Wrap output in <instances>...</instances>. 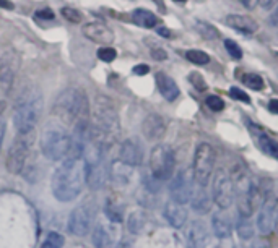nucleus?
<instances>
[{
  "mask_svg": "<svg viewBox=\"0 0 278 248\" xmlns=\"http://www.w3.org/2000/svg\"><path fill=\"white\" fill-rule=\"evenodd\" d=\"M65 243L64 237L57 232H49L48 237L44 238V242L41 245V248H62Z\"/></svg>",
  "mask_w": 278,
  "mask_h": 248,
  "instance_id": "2f4dec72",
  "label": "nucleus"
},
{
  "mask_svg": "<svg viewBox=\"0 0 278 248\" xmlns=\"http://www.w3.org/2000/svg\"><path fill=\"white\" fill-rule=\"evenodd\" d=\"M261 195H262V198L267 201V200H270V195H272V191H273V183H272V180H268V179H265V180H262V183H261Z\"/></svg>",
  "mask_w": 278,
  "mask_h": 248,
  "instance_id": "58836bf2",
  "label": "nucleus"
},
{
  "mask_svg": "<svg viewBox=\"0 0 278 248\" xmlns=\"http://www.w3.org/2000/svg\"><path fill=\"white\" fill-rule=\"evenodd\" d=\"M236 230H238V235L241 238H244V240H249V238L254 237V226L247 217H239L238 219Z\"/></svg>",
  "mask_w": 278,
  "mask_h": 248,
  "instance_id": "cd10ccee",
  "label": "nucleus"
},
{
  "mask_svg": "<svg viewBox=\"0 0 278 248\" xmlns=\"http://www.w3.org/2000/svg\"><path fill=\"white\" fill-rule=\"evenodd\" d=\"M212 227H213V234L218 238H228L231 235V219L226 212L218 211L215 212L212 217Z\"/></svg>",
  "mask_w": 278,
  "mask_h": 248,
  "instance_id": "5701e85b",
  "label": "nucleus"
},
{
  "mask_svg": "<svg viewBox=\"0 0 278 248\" xmlns=\"http://www.w3.org/2000/svg\"><path fill=\"white\" fill-rule=\"evenodd\" d=\"M93 243L96 248H114V230L104 224H98L93 230Z\"/></svg>",
  "mask_w": 278,
  "mask_h": 248,
  "instance_id": "4be33fe9",
  "label": "nucleus"
},
{
  "mask_svg": "<svg viewBox=\"0 0 278 248\" xmlns=\"http://www.w3.org/2000/svg\"><path fill=\"white\" fill-rule=\"evenodd\" d=\"M5 120L0 119V149H2V143H4V138H5Z\"/></svg>",
  "mask_w": 278,
  "mask_h": 248,
  "instance_id": "49530a36",
  "label": "nucleus"
},
{
  "mask_svg": "<svg viewBox=\"0 0 278 248\" xmlns=\"http://www.w3.org/2000/svg\"><path fill=\"white\" fill-rule=\"evenodd\" d=\"M261 5L264 8H270V7H275V2H261Z\"/></svg>",
  "mask_w": 278,
  "mask_h": 248,
  "instance_id": "3c124183",
  "label": "nucleus"
},
{
  "mask_svg": "<svg viewBox=\"0 0 278 248\" xmlns=\"http://www.w3.org/2000/svg\"><path fill=\"white\" fill-rule=\"evenodd\" d=\"M276 104H278V101H276V99H272V101H270V104H268V109H270V112H272V114H278V107H276Z\"/></svg>",
  "mask_w": 278,
  "mask_h": 248,
  "instance_id": "de8ad7c7",
  "label": "nucleus"
},
{
  "mask_svg": "<svg viewBox=\"0 0 278 248\" xmlns=\"http://www.w3.org/2000/svg\"><path fill=\"white\" fill-rule=\"evenodd\" d=\"M259 145H261L262 151L270 154L272 157H276L278 156V146H276V141L270 136L267 135H262L261 138H259Z\"/></svg>",
  "mask_w": 278,
  "mask_h": 248,
  "instance_id": "c756f323",
  "label": "nucleus"
},
{
  "mask_svg": "<svg viewBox=\"0 0 278 248\" xmlns=\"http://www.w3.org/2000/svg\"><path fill=\"white\" fill-rule=\"evenodd\" d=\"M276 224V201L267 200L264 203V208L259 212L257 226L262 234H270Z\"/></svg>",
  "mask_w": 278,
  "mask_h": 248,
  "instance_id": "f3484780",
  "label": "nucleus"
},
{
  "mask_svg": "<svg viewBox=\"0 0 278 248\" xmlns=\"http://www.w3.org/2000/svg\"><path fill=\"white\" fill-rule=\"evenodd\" d=\"M107 179H109V166H107L106 159L91 166H85V182L88 183L89 188H101L107 182Z\"/></svg>",
  "mask_w": 278,
  "mask_h": 248,
  "instance_id": "4468645a",
  "label": "nucleus"
},
{
  "mask_svg": "<svg viewBox=\"0 0 278 248\" xmlns=\"http://www.w3.org/2000/svg\"><path fill=\"white\" fill-rule=\"evenodd\" d=\"M150 52H151V57H153L155 60H165L166 57H168V54H166V50L163 49V47H158V46H155L153 49H150Z\"/></svg>",
  "mask_w": 278,
  "mask_h": 248,
  "instance_id": "a19ab883",
  "label": "nucleus"
},
{
  "mask_svg": "<svg viewBox=\"0 0 278 248\" xmlns=\"http://www.w3.org/2000/svg\"><path fill=\"white\" fill-rule=\"evenodd\" d=\"M83 34L89 41L104 44V46H109V44H112V41H114V31L101 21L86 23L83 26Z\"/></svg>",
  "mask_w": 278,
  "mask_h": 248,
  "instance_id": "2eb2a0df",
  "label": "nucleus"
},
{
  "mask_svg": "<svg viewBox=\"0 0 278 248\" xmlns=\"http://www.w3.org/2000/svg\"><path fill=\"white\" fill-rule=\"evenodd\" d=\"M148 72H150V67L148 65H137V67H133V73L138 75V76L147 75Z\"/></svg>",
  "mask_w": 278,
  "mask_h": 248,
  "instance_id": "37998d69",
  "label": "nucleus"
},
{
  "mask_svg": "<svg viewBox=\"0 0 278 248\" xmlns=\"http://www.w3.org/2000/svg\"><path fill=\"white\" fill-rule=\"evenodd\" d=\"M246 7H249V8H252V7H256L257 5V2H243Z\"/></svg>",
  "mask_w": 278,
  "mask_h": 248,
  "instance_id": "603ef678",
  "label": "nucleus"
},
{
  "mask_svg": "<svg viewBox=\"0 0 278 248\" xmlns=\"http://www.w3.org/2000/svg\"><path fill=\"white\" fill-rule=\"evenodd\" d=\"M225 47H226V52L233 57V59H236L239 60L241 57H243V50H241L239 47V44L235 42V41H231V39H226L225 41Z\"/></svg>",
  "mask_w": 278,
  "mask_h": 248,
  "instance_id": "c9c22d12",
  "label": "nucleus"
},
{
  "mask_svg": "<svg viewBox=\"0 0 278 248\" xmlns=\"http://www.w3.org/2000/svg\"><path fill=\"white\" fill-rule=\"evenodd\" d=\"M215 164V151L208 143H202L197 146L194 156V179L199 183V187H207Z\"/></svg>",
  "mask_w": 278,
  "mask_h": 248,
  "instance_id": "0eeeda50",
  "label": "nucleus"
},
{
  "mask_svg": "<svg viewBox=\"0 0 278 248\" xmlns=\"http://www.w3.org/2000/svg\"><path fill=\"white\" fill-rule=\"evenodd\" d=\"M62 15H64V18L70 23H80L83 20V15L80 13L78 8H74V7H64L62 8Z\"/></svg>",
  "mask_w": 278,
  "mask_h": 248,
  "instance_id": "72a5a7b5",
  "label": "nucleus"
},
{
  "mask_svg": "<svg viewBox=\"0 0 278 248\" xmlns=\"http://www.w3.org/2000/svg\"><path fill=\"white\" fill-rule=\"evenodd\" d=\"M42 153L51 161H67V159H80V151L75 149L72 136L65 127L59 123H48L41 136Z\"/></svg>",
  "mask_w": 278,
  "mask_h": 248,
  "instance_id": "f03ea898",
  "label": "nucleus"
},
{
  "mask_svg": "<svg viewBox=\"0 0 278 248\" xmlns=\"http://www.w3.org/2000/svg\"><path fill=\"white\" fill-rule=\"evenodd\" d=\"M176 157L169 145H158L151 149L150 154V171L158 182L171 179L174 174Z\"/></svg>",
  "mask_w": 278,
  "mask_h": 248,
  "instance_id": "423d86ee",
  "label": "nucleus"
},
{
  "mask_svg": "<svg viewBox=\"0 0 278 248\" xmlns=\"http://www.w3.org/2000/svg\"><path fill=\"white\" fill-rule=\"evenodd\" d=\"M93 216L95 211L88 205H80L77 206L68 217V230L74 235L83 237L86 235L93 226Z\"/></svg>",
  "mask_w": 278,
  "mask_h": 248,
  "instance_id": "9b49d317",
  "label": "nucleus"
},
{
  "mask_svg": "<svg viewBox=\"0 0 278 248\" xmlns=\"http://www.w3.org/2000/svg\"><path fill=\"white\" fill-rule=\"evenodd\" d=\"M212 195L213 201L221 209H228L233 205L235 200V188H233L231 177L223 169L217 171V174L213 175V183H212Z\"/></svg>",
  "mask_w": 278,
  "mask_h": 248,
  "instance_id": "1a4fd4ad",
  "label": "nucleus"
},
{
  "mask_svg": "<svg viewBox=\"0 0 278 248\" xmlns=\"http://www.w3.org/2000/svg\"><path fill=\"white\" fill-rule=\"evenodd\" d=\"M189 81L194 85V88L197 91H205L207 90V83H205V79L202 78L200 73H197V72H192L189 75Z\"/></svg>",
  "mask_w": 278,
  "mask_h": 248,
  "instance_id": "e433bc0d",
  "label": "nucleus"
},
{
  "mask_svg": "<svg viewBox=\"0 0 278 248\" xmlns=\"http://www.w3.org/2000/svg\"><path fill=\"white\" fill-rule=\"evenodd\" d=\"M252 248H272L270 243H268L267 240H264V238H259V240H256L252 243Z\"/></svg>",
  "mask_w": 278,
  "mask_h": 248,
  "instance_id": "a18cd8bd",
  "label": "nucleus"
},
{
  "mask_svg": "<svg viewBox=\"0 0 278 248\" xmlns=\"http://www.w3.org/2000/svg\"><path fill=\"white\" fill-rule=\"evenodd\" d=\"M165 217L173 227L179 229L182 227L187 221V209L184 208V205H179V203L171 200L165 205Z\"/></svg>",
  "mask_w": 278,
  "mask_h": 248,
  "instance_id": "6ab92c4d",
  "label": "nucleus"
},
{
  "mask_svg": "<svg viewBox=\"0 0 278 248\" xmlns=\"http://www.w3.org/2000/svg\"><path fill=\"white\" fill-rule=\"evenodd\" d=\"M41 115V96L36 91L25 93L16 102L13 123L18 133L26 135L36 127Z\"/></svg>",
  "mask_w": 278,
  "mask_h": 248,
  "instance_id": "20e7f679",
  "label": "nucleus"
},
{
  "mask_svg": "<svg viewBox=\"0 0 278 248\" xmlns=\"http://www.w3.org/2000/svg\"><path fill=\"white\" fill-rule=\"evenodd\" d=\"M142 131L147 140H159L166 131V122L159 114H150L142 123Z\"/></svg>",
  "mask_w": 278,
  "mask_h": 248,
  "instance_id": "a211bd4d",
  "label": "nucleus"
},
{
  "mask_svg": "<svg viewBox=\"0 0 278 248\" xmlns=\"http://www.w3.org/2000/svg\"><path fill=\"white\" fill-rule=\"evenodd\" d=\"M244 85L247 88H250V90L254 91H261L264 88V79L261 75H256V73H249L244 76Z\"/></svg>",
  "mask_w": 278,
  "mask_h": 248,
  "instance_id": "473e14b6",
  "label": "nucleus"
},
{
  "mask_svg": "<svg viewBox=\"0 0 278 248\" xmlns=\"http://www.w3.org/2000/svg\"><path fill=\"white\" fill-rule=\"evenodd\" d=\"M226 24L229 28L236 30L243 34H254L257 31V23L246 15H228L226 16Z\"/></svg>",
  "mask_w": 278,
  "mask_h": 248,
  "instance_id": "aec40b11",
  "label": "nucleus"
},
{
  "mask_svg": "<svg viewBox=\"0 0 278 248\" xmlns=\"http://www.w3.org/2000/svg\"><path fill=\"white\" fill-rule=\"evenodd\" d=\"M229 93H231V96L235 97V99H238V101H243V102H246V104L250 102V97H249L243 90H239V88H236V86H233Z\"/></svg>",
  "mask_w": 278,
  "mask_h": 248,
  "instance_id": "ea45409f",
  "label": "nucleus"
},
{
  "mask_svg": "<svg viewBox=\"0 0 278 248\" xmlns=\"http://www.w3.org/2000/svg\"><path fill=\"white\" fill-rule=\"evenodd\" d=\"M0 7H2V8H8V10H13V4L12 2H0Z\"/></svg>",
  "mask_w": 278,
  "mask_h": 248,
  "instance_id": "8fccbe9b",
  "label": "nucleus"
},
{
  "mask_svg": "<svg viewBox=\"0 0 278 248\" xmlns=\"http://www.w3.org/2000/svg\"><path fill=\"white\" fill-rule=\"evenodd\" d=\"M187 248H205L208 243V229L203 221H194L186 232Z\"/></svg>",
  "mask_w": 278,
  "mask_h": 248,
  "instance_id": "dca6fc26",
  "label": "nucleus"
},
{
  "mask_svg": "<svg viewBox=\"0 0 278 248\" xmlns=\"http://www.w3.org/2000/svg\"><path fill=\"white\" fill-rule=\"evenodd\" d=\"M36 18H41V20H52L54 18V12L51 8H41V10L36 12Z\"/></svg>",
  "mask_w": 278,
  "mask_h": 248,
  "instance_id": "79ce46f5",
  "label": "nucleus"
},
{
  "mask_svg": "<svg viewBox=\"0 0 278 248\" xmlns=\"http://www.w3.org/2000/svg\"><path fill=\"white\" fill-rule=\"evenodd\" d=\"M195 30L199 31V34L203 39H217L220 36V31L207 21H197Z\"/></svg>",
  "mask_w": 278,
  "mask_h": 248,
  "instance_id": "bb28decb",
  "label": "nucleus"
},
{
  "mask_svg": "<svg viewBox=\"0 0 278 248\" xmlns=\"http://www.w3.org/2000/svg\"><path fill=\"white\" fill-rule=\"evenodd\" d=\"M119 159L122 164L129 166V167H137L142 164L143 148H142V143L138 141V138H129L124 141L121 145Z\"/></svg>",
  "mask_w": 278,
  "mask_h": 248,
  "instance_id": "ddd939ff",
  "label": "nucleus"
},
{
  "mask_svg": "<svg viewBox=\"0 0 278 248\" xmlns=\"http://www.w3.org/2000/svg\"><path fill=\"white\" fill-rule=\"evenodd\" d=\"M122 214H124V208L121 205H115V203H107L106 206V216L112 223H122Z\"/></svg>",
  "mask_w": 278,
  "mask_h": 248,
  "instance_id": "7c9ffc66",
  "label": "nucleus"
},
{
  "mask_svg": "<svg viewBox=\"0 0 278 248\" xmlns=\"http://www.w3.org/2000/svg\"><path fill=\"white\" fill-rule=\"evenodd\" d=\"M54 114L65 125L75 127L77 123L85 122L88 115V101L85 93L77 88H68L54 102Z\"/></svg>",
  "mask_w": 278,
  "mask_h": 248,
  "instance_id": "7ed1b4c3",
  "label": "nucleus"
},
{
  "mask_svg": "<svg viewBox=\"0 0 278 248\" xmlns=\"http://www.w3.org/2000/svg\"><path fill=\"white\" fill-rule=\"evenodd\" d=\"M235 248H244V246H239V245H236V246H235Z\"/></svg>",
  "mask_w": 278,
  "mask_h": 248,
  "instance_id": "864d4df0",
  "label": "nucleus"
},
{
  "mask_svg": "<svg viewBox=\"0 0 278 248\" xmlns=\"http://www.w3.org/2000/svg\"><path fill=\"white\" fill-rule=\"evenodd\" d=\"M118 248H132V243L129 240H122V242H119Z\"/></svg>",
  "mask_w": 278,
  "mask_h": 248,
  "instance_id": "09e8293b",
  "label": "nucleus"
},
{
  "mask_svg": "<svg viewBox=\"0 0 278 248\" xmlns=\"http://www.w3.org/2000/svg\"><path fill=\"white\" fill-rule=\"evenodd\" d=\"M186 57L189 62H192V64L195 65H207L210 62V57L208 54H205V52L199 50V49H191L186 52Z\"/></svg>",
  "mask_w": 278,
  "mask_h": 248,
  "instance_id": "c85d7f7f",
  "label": "nucleus"
},
{
  "mask_svg": "<svg viewBox=\"0 0 278 248\" xmlns=\"http://www.w3.org/2000/svg\"><path fill=\"white\" fill-rule=\"evenodd\" d=\"M98 57H100L103 62H112L115 57H118V52L112 47H103L98 50Z\"/></svg>",
  "mask_w": 278,
  "mask_h": 248,
  "instance_id": "4c0bfd02",
  "label": "nucleus"
},
{
  "mask_svg": "<svg viewBox=\"0 0 278 248\" xmlns=\"http://www.w3.org/2000/svg\"><path fill=\"white\" fill-rule=\"evenodd\" d=\"M194 177L189 171H179L169 185V193H171V200L179 203V205H186L191 200L194 191Z\"/></svg>",
  "mask_w": 278,
  "mask_h": 248,
  "instance_id": "9d476101",
  "label": "nucleus"
},
{
  "mask_svg": "<svg viewBox=\"0 0 278 248\" xmlns=\"http://www.w3.org/2000/svg\"><path fill=\"white\" fill-rule=\"evenodd\" d=\"M18 68H20V57L13 49L0 50V93H8L12 88Z\"/></svg>",
  "mask_w": 278,
  "mask_h": 248,
  "instance_id": "6e6552de",
  "label": "nucleus"
},
{
  "mask_svg": "<svg viewBox=\"0 0 278 248\" xmlns=\"http://www.w3.org/2000/svg\"><path fill=\"white\" fill-rule=\"evenodd\" d=\"M158 34L159 36H163V38H174V33L171 31V30H168V28H165V26H161V28H158Z\"/></svg>",
  "mask_w": 278,
  "mask_h": 248,
  "instance_id": "c03bdc74",
  "label": "nucleus"
},
{
  "mask_svg": "<svg viewBox=\"0 0 278 248\" xmlns=\"http://www.w3.org/2000/svg\"><path fill=\"white\" fill-rule=\"evenodd\" d=\"M85 164L82 159H67L52 175V193L59 201L75 200L83 188Z\"/></svg>",
  "mask_w": 278,
  "mask_h": 248,
  "instance_id": "f257e3e1",
  "label": "nucleus"
},
{
  "mask_svg": "<svg viewBox=\"0 0 278 248\" xmlns=\"http://www.w3.org/2000/svg\"><path fill=\"white\" fill-rule=\"evenodd\" d=\"M133 23L142 26V28H155L158 18L155 13H151L150 10H145V8H137L132 15Z\"/></svg>",
  "mask_w": 278,
  "mask_h": 248,
  "instance_id": "393cba45",
  "label": "nucleus"
},
{
  "mask_svg": "<svg viewBox=\"0 0 278 248\" xmlns=\"http://www.w3.org/2000/svg\"><path fill=\"white\" fill-rule=\"evenodd\" d=\"M191 201H192V209L195 212H199V214H207V212L212 209V203H210V198H208V193L205 191L202 187H199V190L192 191Z\"/></svg>",
  "mask_w": 278,
  "mask_h": 248,
  "instance_id": "b1692460",
  "label": "nucleus"
},
{
  "mask_svg": "<svg viewBox=\"0 0 278 248\" xmlns=\"http://www.w3.org/2000/svg\"><path fill=\"white\" fill-rule=\"evenodd\" d=\"M205 102H207L208 109L213 112H220L225 109V101H223L220 96H208L207 99H205Z\"/></svg>",
  "mask_w": 278,
  "mask_h": 248,
  "instance_id": "f704fd0d",
  "label": "nucleus"
},
{
  "mask_svg": "<svg viewBox=\"0 0 278 248\" xmlns=\"http://www.w3.org/2000/svg\"><path fill=\"white\" fill-rule=\"evenodd\" d=\"M129 230L132 234H140L143 229H145V224H147V217L143 214L142 211H133L132 214L129 216Z\"/></svg>",
  "mask_w": 278,
  "mask_h": 248,
  "instance_id": "a878e982",
  "label": "nucleus"
},
{
  "mask_svg": "<svg viewBox=\"0 0 278 248\" xmlns=\"http://www.w3.org/2000/svg\"><path fill=\"white\" fill-rule=\"evenodd\" d=\"M156 85H158L161 96H163L166 101H174L179 96V88H177L176 81L171 76H168L166 73H161V72L156 73Z\"/></svg>",
  "mask_w": 278,
  "mask_h": 248,
  "instance_id": "412c9836",
  "label": "nucleus"
},
{
  "mask_svg": "<svg viewBox=\"0 0 278 248\" xmlns=\"http://www.w3.org/2000/svg\"><path fill=\"white\" fill-rule=\"evenodd\" d=\"M91 115H93V123L89 127L93 130L100 131V133H103L106 136L115 135L119 131L118 111H115L114 104L109 97H106L103 94L95 96Z\"/></svg>",
  "mask_w": 278,
  "mask_h": 248,
  "instance_id": "39448f33",
  "label": "nucleus"
},
{
  "mask_svg": "<svg viewBox=\"0 0 278 248\" xmlns=\"http://www.w3.org/2000/svg\"><path fill=\"white\" fill-rule=\"evenodd\" d=\"M30 154V145L25 140H16L8 149L7 154V171L10 174H20L25 169L26 159Z\"/></svg>",
  "mask_w": 278,
  "mask_h": 248,
  "instance_id": "f8f14e48",
  "label": "nucleus"
}]
</instances>
